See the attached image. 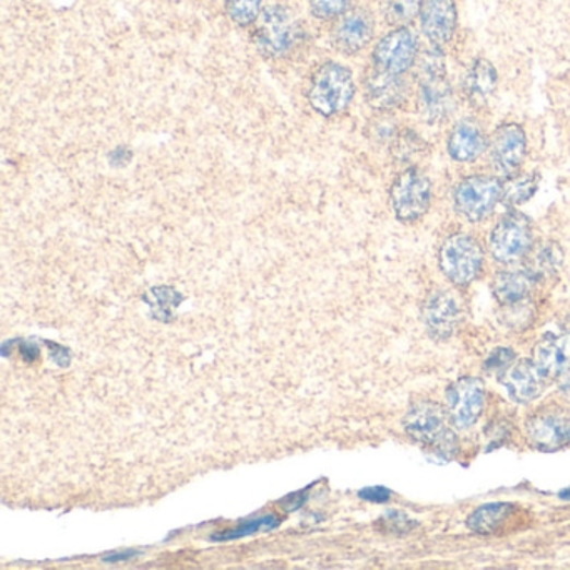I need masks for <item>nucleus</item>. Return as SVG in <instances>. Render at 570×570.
Segmentation results:
<instances>
[{"label": "nucleus", "instance_id": "f257e3e1", "mask_svg": "<svg viewBox=\"0 0 570 570\" xmlns=\"http://www.w3.org/2000/svg\"><path fill=\"white\" fill-rule=\"evenodd\" d=\"M418 100L420 112L430 122L443 121L453 112V94L447 78L446 58L440 47H431L418 56Z\"/></svg>", "mask_w": 570, "mask_h": 570}, {"label": "nucleus", "instance_id": "f03ea898", "mask_svg": "<svg viewBox=\"0 0 570 570\" xmlns=\"http://www.w3.org/2000/svg\"><path fill=\"white\" fill-rule=\"evenodd\" d=\"M355 97L352 71L339 62H326L317 69L308 87L311 109L323 118H333L348 109Z\"/></svg>", "mask_w": 570, "mask_h": 570}, {"label": "nucleus", "instance_id": "7ed1b4c3", "mask_svg": "<svg viewBox=\"0 0 570 570\" xmlns=\"http://www.w3.org/2000/svg\"><path fill=\"white\" fill-rule=\"evenodd\" d=\"M406 434L428 447L440 456H452L459 447L455 434L447 425V414L442 406L434 402H418L412 405L403 420Z\"/></svg>", "mask_w": 570, "mask_h": 570}, {"label": "nucleus", "instance_id": "20e7f679", "mask_svg": "<svg viewBox=\"0 0 570 570\" xmlns=\"http://www.w3.org/2000/svg\"><path fill=\"white\" fill-rule=\"evenodd\" d=\"M254 29V46L266 59L286 56L298 43L300 27L292 12L282 5H271L261 12Z\"/></svg>", "mask_w": 570, "mask_h": 570}, {"label": "nucleus", "instance_id": "39448f33", "mask_svg": "<svg viewBox=\"0 0 570 570\" xmlns=\"http://www.w3.org/2000/svg\"><path fill=\"white\" fill-rule=\"evenodd\" d=\"M503 198V182L492 176H468L455 188V210L468 222L487 218Z\"/></svg>", "mask_w": 570, "mask_h": 570}, {"label": "nucleus", "instance_id": "423d86ee", "mask_svg": "<svg viewBox=\"0 0 570 570\" xmlns=\"http://www.w3.org/2000/svg\"><path fill=\"white\" fill-rule=\"evenodd\" d=\"M484 250L477 239L468 235H453L440 250L443 275L456 286H467L480 275Z\"/></svg>", "mask_w": 570, "mask_h": 570}, {"label": "nucleus", "instance_id": "0eeeda50", "mask_svg": "<svg viewBox=\"0 0 570 570\" xmlns=\"http://www.w3.org/2000/svg\"><path fill=\"white\" fill-rule=\"evenodd\" d=\"M390 201H392L393 213L400 222H417L430 207V179L420 169H405L393 182Z\"/></svg>", "mask_w": 570, "mask_h": 570}, {"label": "nucleus", "instance_id": "6e6552de", "mask_svg": "<svg viewBox=\"0 0 570 570\" xmlns=\"http://www.w3.org/2000/svg\"><path fill=\"white\" fill-rule=\"evenodd\" d=\"M532 241L534 236L531 222L522 214L510 213L494 228L490 236V253L499 263L512 264L531 251Z\"/></svg>", "mask_w": 570, "mask_h": 570}, {"label": "nucleus", "instance_id": "1a4fd4ad", "mask_svg": "<svg viewBox=\"0 0 570 570\" xmlns=\"http://www.w3.org/2000/svg\"><path fill=\"white\" fill-rule=\"evenodd\" d=\"M417 36L408 27H396L375 46L373 69L387 74L403 75L417 64Z\"/></svg>", "mask_w": 570, "mask_h": 570}, {"label": "nucleus", "instance_id": "9d476101", "mask_svg": "<svg viewBox=\"0 0 570 570\" xmlns=\"http://www.w3.org/2000/svg\"><path fill=\"white\" fill-rule=\"evenodd\" d=\"M488 147L496 171L507 179L518 178L527 156V138L524 129L515 122L499 126Z\"/></svg>", "mask_w": 570, "mask_h": 570}, {"label": "nucleus", "instance_id": "9b49d317", "mask_svg": "<svg viewBox=\"0 0 570 570\" xmlns=\"http://www.w3.org/2000/svg\"><path fill=\"white\" fill-rule=\"evenodd\" d=\"M450 420L455 427L471 428L477 424L485 406V387L474 377L460 378L447 392Z\"/></svg>", "mask_w": 570, "mask_h": 570}, {"label": "nucleus", "instance_id": "f8f14e48", "mask_svg": "<svg viewBox=\"0 0 570 570\" xmlns=\"http://www.w3.org/2000/svg\"><path fill=\"white\" fill-rule=\"evenodd\" d=\"M464 307L459 296L449 289H440L428 296L424 307V321L428 335L436 340H447L459 329Z\"/></svg>", "mask_w": 570, "mask_h": 570}, {"label": "nucleus", "instance_id": "ddd939ff", "mask_svg": "<svg viewBox=\"0 0 570 570\" xmlns=\"http://www.w3.org/2000/svg\"><path fill=\"white\" fill-rule=\"evenodd\" d=\"M420 24L427 39L442 49L456 29V8L453 0H421Z\"/></svg>", "mask_w": 570, "mask_h": 570}, {"label": "nucleus", "instance_id": "4468645a", "mask_svg": "<svg viewBox=\"0 0 570 570\" xmlns=\"http://www.w3.org/2000/svg\"><path fill=\"white\" fill-rule=\"evenodd\" d=\"M375 22L365 9H353L343 14L335 31V46L340 52L357 54L373 39Z\"/></svg>", "mask_w": 570, "mask_h": 570}, {"label": "nucleus", "instance_id": "2eb2a0df", "mask_svg": "<svg viewBox=\"0 0 570 570\" xmlns=\"http://www.w3.org/2000/svg\"><path fill=\"white\" fill-rule=\"evenodd\" d=\"M408 86L402 75L387 74L373 69L367 79V100L375 109L390 111L402 106L408 97Z\"/></svg>", "mask_w": 570, "mask_h": 570}, {"label": "nucleus", "instance_id": "dca6fc26", "mask_svg": "<svg viewBox=\"0 0 570 570\" xmlns=\"http://www.w3.org/2000/svg\"><path fill=\"white\" fill-rule=\"evenodd\" d=\"M487 135L475 119H464L455 124L449 135L450 156L459 163H468L480 157L487 150Z\"/></svg>", "mask_w": 570, "mask_h": 570}, {"label": "nucleus", "instance_id": "f3484780", "mask_svg": "<svg viewBox=\"0 0 570 570\" xmlns=\"http://www.w3.org/2000/svg\"><path fill=\"white\" fill-rule=\"evenodd\" d=\"M529 437L537 449L553 452L570 442V420L556 414L535 415L527 424Z\"/></svg>", "mask_w": 570, "mask_h": 570}, {"label": "nucleus", "instance_id": "a211bd4d", "mask_svg": "<svg viewBox=\"0 0 570 570\" xmlns=\"http://www.w3.org/2000/svg\"><path fill=\"white\" fill-rule=\"evenodd\" d=\"M546 382V378L542 377L541 371L535 367L534 360L519 361L510 367L502 378L507 392L519 403H529L537 399Z\"/></svg>", "mask_w": 570, "mask_h": 570}, {"label": "nucleus", "instance_id": "6ab92c4d", "mask_svg": "<svg viewBox=\"0 0 570 570\" xmlns=\"http://www.w3.org/2000/svg\"><path fill=\"white\" fill-rule=\"evenodd\" d=\"M537 283L538 278L531 270L502 271L494 280V295L503 307H521Z\"/></svg>", "mask_w": 570, "mask_h": 570}, {"label": "nucleus", "instance_id": "aec40b11", "mask_svg": "<svg viewBox=\"0 0 570 570\" xmlns=\"http://www.w3.org/2000/svg\"><path fill=\"white\" fill-rule=\"evenodd\" d=\"M534 364L546 380L562 373L569 364L563 340L553 333H547L535 346Z\"/></svg>", "mask_w": 570, "mask_h": 570}, {"label": "nucleus", "instance_id": "412c9836", "mask_svg": "<svg viewBox=\"0 0 570 570\" xmlns=\"http://www.w3.org/2000/svg\"><path fill=\"white\" fill-rule=\"evenodd\" d=\"M497 90V71L492 62L487 59H477L472 64L467 78H465V91L475 104L485 103L490 99Z\"/></svg>", "mask_w": 570, "mask_h": 570}, {"label": "nucleus", "instance_id": "4be33fe9", "mask_svg": "<svg viewBox=\"0 0 570 570\" xmlns=\"http://www.w3.org/2000/svg\"><path fill=\"white\" fill-rule=\"evenodd\" d=\"M513 506L507 502L487 503L478 507L467 519V527L478 535H492L509 521Z\"/></svg>", "mask_w": 570, "mask_h": 570}, {"label": "nucleus", "instance_id": "5701e85b", "mask_svg": "<svg viewBox=\"0 0 570 570\" xmlns=\"http://www.w3.org/2000/svg\"><path fill=\"white\" fill-rule=\"evenodd\" d=\"M182 300L185 296L171 286H154L144 295V301L151 308V317L165 323L173 320L176 308L182 304Z\"/></svg>", "mask_w": 570, "mask_h": 570}, {"label": "nucleus", "instance_id": "b1692460", "mask_svg": "<svg viewBox=\"0 0 570 570\" xmlns=\"http://www.w3.org/2000/svg\"><path fill=\"white\" fill-rule=\"evenodd\" d=\"M263 0H226V12L239 27L254 24L261 15Z\"/></svg>", "mask_w": 570, "mask_h": 570}, {"label": "nucleus", "instance_id": "393cba45", "mask_svg": "<svg viewBox=\"0 0 570 570\" xmlns=\"http://www.w3.org/2000/svg\"><path fill=\"white\" fill-rule=\"evenodd\" d=\"M420 4L418 0H389L385 11L387 21L396 27H406V24H411L417 14H420Z\"/></svg>", "mask_w": 570, "mask_h": 570}, {"label": "nucleus", "instance_id": "a878e982", "mask_svg": "<svg viewBox=\"0 0 570 570\" xmlns=\"http://www.w3.org/2000/svg\"><path fill=\"white\" fill-rule=\"evenodd\" d=\"M280 519L275 515H264V518L254 519V521L245 522L239 527L231 531L223 532V534L214 535V541H235V538L247 537V535L257 534L261 531H273L278 527Z\"/></svg>", "mask_w": 570, "mask_h": 570}, {"label": "nucleus", "instance_id": "bb28decb", "mask_svg": "<svg viewBox=\"0 0 570 570\" xmlns=\"http://www.w3.org/2000/svg\"><path fill=\"white\" fill-rule=\"evenodd\" d=\"M562 263V253H560L559 247L557 245H546V247L541 248L537 254H535L534 266L529 268V270L537 276L538 282H541L544 276L554 275L556 273L557 268Z\"/></svg>", "mask_w": 570, "mask_h": 570}, {"label": "nucleus", "instance_id": "cd10ccee", "mask_svg": "<svg viewBox=\"0 0 570 570\" xmlns=\"http://www.w3.org/2000/svg\"><path fill=\"white\" fill-rule=\"evenodd\" d=\"M538 186V176H525V178L518 179V181L513 182L510 188H506L503 186V198L502 200L506 203L513 204H522L525 201L531 200L534 197L535 189Z\"/></svg>", "mask_w": 570, "mask_h": 570}, {"label": "nucleus", "instance_id": "c85d7f7f", "mask_svg": "<svg viewBox=\"0 0 570 570\" xmlns=\"http://www.w3.org/2000/svg\"><path fill=\"white\" fill-rule=\"evenodd\" d=\"M424 141L418 140L415 132L406 131L396 135V140L393 141V153L399 161H414L415 157L424 154Z\"/></svg>", "mask_w": 570, "mask_h": 570}, {"label": "nucleus", "instance_id": "c756f323", "mask_svg": "<svg viewBox=\"0 0 570 570\" xmlns=\"http://www.w3.org/2000/svg\"><path fill=\"white\" fill-rule=\"evenodd\" d=\"M352 0H310L311 14L321 21L340 17L346 14Z\"/></svg>", "mask_w": 570, "mask_h": 570}, {"label": "nucleus", "instance_id": "7c9ffc66", "mask_svg": "<svg viewBox=\"0 0 570 570\" xmlns=\"http://www.w3.org/2000/svg\"><path fill=\"white\" fill-rule=\"evenodd\" d=\"M380 524V529H382L385 534L393 535H406L411 534L414 529H417V521H412L408 515L402 512H390L387 513L385 518L380 519L378 521Z\"/></svg>", "mask_w": 570, "mask_h": 570}, {"label": "nucleus", "instance_id": "2f4dec72", "mask_svg": "<svg viewBox=\"0 0 570 570\" xmlns=\"http://www.w3.org/2000/svg\"><path fill=\"white\" fill-rule=\"evenodd\" d=\"M515 360V353L510 348H497L490 353V357L485 361V370L487 371H506L507 368Z\"/></svg>", "mask_w": 570, "mask_h": 570}, {"label": "nucleus", "instance_id": "473e14b6", "mask_svg": "<svg viewBox=\"0 0 570 570\" xmlns=\"http://www.w3.org/2000/svg\"><path fill=\"white\" fill-rule=\"evenodd\" d=\"M358 496L364 500H368V502L385 503L389 502L392 492H390L389 488L385 487H368L360 490Z\"/></svg>", "mask_w": 570, "mask_h": 570}, {"label": "nucleus", "instance_id": "72a5a7b5", "mask_svg": "<svg viewBox=\"0 0 570 570\" xmlns=\"http://www.w3.org/2000/svg\"><path fill=\"white\" fill-rule=\"evenodd\" d=\"M308 490H305V492L292 494V496L286 497L282 503L286 507V510H298L305 502H307L308 496H305Z\"/></svg>", "mask_w": 570, "mask_h": 570}, {"label": "nucleus", "instance_id": "f704fd0d", "mask_svg": "<svg viewBox=\"0 0 570 570\" xmlns=\"http://www.w3.org/2000/svg\"><path fill=\"white\" fill-rule=\"evenodd\" d=\"M49 345L54 360L58 361V364L61 365V367H66V365H69V360H71V355H69L68 349L62 348V346L59 345H52V343H49Z\"/></svg>", "mask_w": 570, "mask_h": 570}, {"label": "nucleus", "instance_id": "c9c22d12", "mask_svg": "<svg viewBox=\"0 0 570 570\" xmlns=\"http://www.w3.org/2000/svg\"><path fill=\"white\" fill-rule=\"evenodd\" d=\"M138 556V553H134V550H129V553H115L111 554V556L104 557V560L106 562H124V560L132 559V557Z\"/></svg>", "mask_w": 570, "mask_h": 570}, {"label": "nucleus", "instance_id": "e433bc0d", "mask_svg": "<svg viewBox=\"0 0 570 570\" xmlns=\"http://www.w3.org/2000/svg\"><path fill=\"white\" fill-rule=\"evenodd\" d=\"M22 357H24V360L33 361L36 360L37 355H39V349L36 348L34 345H24L21 346Z\"/></svg>", "mask_w": 570, "mask_h": 570}, {"label": "nucleus", "instance_id": "4c0bfd02", "mask_svg": "<svg viewBox=\"0 0 570 570\" xmlns=\"http://www.w3.org/2000/svg\"><path fill=\"white\" fill-rule=\"evenodd\" d=\"M560 497H562V499L570 500V488H567V490H562V492H560Z\"/></svg>", "mask_w": 570, "mask_h": 570}, {"label": "nucleus", "instance_id": "58836bf2", "mask_svg": "<svg viewBox=\"0 0 570 570\" xmlns=\"http://www.w3.org/2000/svg\"><path fill=\"white\" fill-rule=\"evenodd\" d=\"M569 329H570V318H569Z\"/></svg>", "mask_w": 570, "mask_h": 570}]
</instances>
